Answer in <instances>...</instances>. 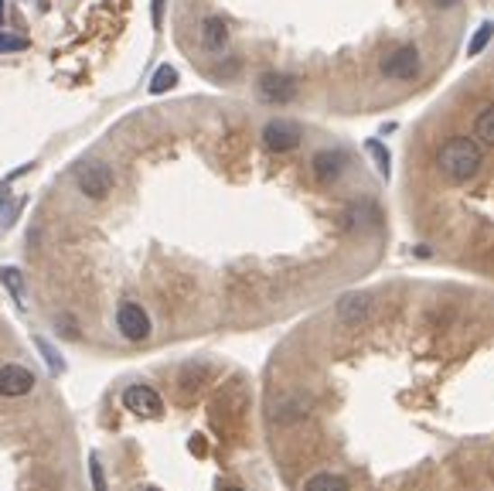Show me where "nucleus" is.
<instances>
[{
	"mask_svg": "<svg viewBox=\"0 0 494 491\" xmlns=\"http://www.w3.org/2000/svg\"><path fill=\"white\" fill-rule=\"evenodd\" d=\"M491 38H494V21H484V24H480L474 34H471V42H467V55H471V59H474V55H480L484 48L491 45Z\"/></svg>",
	"mask_w": 494,
	"mask_h": 491,
	"instance_id": "a211bd4d",
	"label": "nucleus"
},
{
	"mask_svg": "<svg viewBox=\"0 0 494 491\" xmlns=\"http://www.w3.org/2000/svg\"><path fill=\"white\" fill-rule=\"evenodd\" d=\"M218 491H246V488H239V485H222Z\"/></svg>",
	"mask_w": 494,
	"mask_h": 491,
	"instance_id": "393cba45",
	"label": "nucleus"
},
{
	"mask_svg": "<svg viewBox=\"0 0 494 491\" xmlns=\"http://www.w3.org/2000/svg\"><path fill=\"white\" fill-rule=\"evenodd\" d=\"M205 379V366H188L181 368V389H195Z\"/></svg>",
	"mask_w": 494,
	"mask_h": 491,
	"instance_id": "4be33fe9",
	"label": "nucleus"
},
{
	"mask_svg": "<svg viewBox=\"0 0 494 491\" xmlns=\"http://www.w3.org/2000/svg\"><path fill=\"white\" fill-rule=\"evenodd\" d=\"M365 151L371 153V161L379 164V174H382V181H389L392 178V153H389V147L382 144V140H365Z\"/></svg>",
	"mask_w": 494,
	"mask_h": 491,
	"instance_id": "ddd939ff",
	"label": "nucleus"
},
{
	"mask_svg": "<svg viewBox=\"0 0 494 491\" xmlns=\"http://www.w3.org/2000/svg\"><path fill=\"white\" fill-rule=\"evenodd\" d=\"M116 328H120V335L126 341H147L151 338V318L133 301H124V304L116 307Z\"/></svg>",
	"mask_w": 494,
	"mask_h": 491,
	"instance_id": "20e7f679",
	"label": "nucleus"
},
{
	"mask_svg": "<svg viewBox=\"0 0 494 491\" xmlns=\"http://www.w3.org/2000/svg\"><path fill=\"white\" fill-rule=\"evenodd\" d=\"M76 184L86 199L103 201L109 191H113V171H109L106 164H86V168H78Z\"/></svg>",
	"mask_w": 494,
	"mask_h": 491,
	"instance_id": "0eeeda50",
	"label": "nucleus"
},
{
	"mask_svg": "<svg viewBox=\"0 0 494 491\" xmlns=\"http://www.w3.org/2000/svg\"><path fill=\"white\" fill-rule=\"evenodd\" d=\"M89 477H93V491H106V475H103L99 454H89Z\"/></svg>",
	"mask_w": 494,
	"mask_h": 491,
	"instance_id": "412c9836",
	"label": "nucleus"
},
{
	"mask_svg": "<svg viewBox=\"0 0 494 491\" xmlns=\"http://www.w3.org/2000/svg\"><path fill=\"white\" fill-rule=\"evenodd\" d=\"M34 345H38V352H41V358H45L48 366H51V372H55V375H62V372H65V362H62V355L55 352V345H48V341H45L41 335L34 338Z\"/></svg>",
	"mask_w": 494,
	"mask_h": 491,
	"instance_id": "6ab92c4d",
	"label": "nucleus"
},
{
	"mask_svg": "<svg viewBox=\"0 0 494 491\" xmlns=\"http://www.w3.org/2000/svg\"><path fill=\"white\" fill-rule=\"evenodd\" d=\"M143 491H160V488H143Z\"/></svg>",
	"mask_w": 494,
	"mask_h": 491,
	"instance_id": "bb28decb",
	"label": "nucleus"
},
{
	"mask_svg": "<svg viewBox=\"0 0 494 491\" xmlns=\"http://www.w3.org/2000/svg\"><path fill=\"white\" fill-rule=\"evenodd\" d=\"M433 11H453V7H461V0H426Z\"/></svg>",
	"mask_w": 494,
	"mask_h": 491,
	"instance_id": "b1692460",
	"label": "nucleus"
},
{
	"mask_svg": "<svg viewBox=\"0 0 494 491\" xmlns=\"http://www.w3.org/2000/svg\"><path fill=\"white\" fill-rule=\"evenodd\" d=\"M352 164V157L348 151H341V147H327V151H317L314 153V161H310V171H314V178L321 184H334L348 171Z\"/></svg>",
	"mask_w": 494,
	"mask_h": 491,
	"instance_id": "423d86ee",
	"label": "nucleus"
},
{
	"mask_svg": "<svg viewBox=\"0 0 494 491\" xmlns=\"http://www.w3.org/2000/svg\"><path fill=\"white\" fill-rule=\"evenodd\" d=\"M382 76L392 79V82H413L423 72V51L416 45H399L392 48L386 59L379 61Z\"/></svg>",
	"mask_w": 494,
	"mask_h": 491,
	"instance_id": "f03ea898",
	"label": "nucleus"
},
{
	"mask_svg": "<svg viewBox=\"0 0 494 491\" xmlns=\"http://www.w3.org/2000/svg\"><path fill=\"white\" fill-rule=\"evenodd\" d=\"M379 222V205L371 199H358L348 205V212H344V226L348 229H355V226H365V222Z\"/></svg>",
	"mask_w": 494,
	"mask_h": 491,
	"instance_id": "f8f14e48",
	"label": "nucleus"
},
{
	"mask_svg": "<svg viewBox=\"0 0 494 491\" xmlns=\"http://www.w3.org/2000/svg\"><path fill=\"white\" fill-rule=\"evenodd\" d=\"M178 86V69L174 65H157V72L151 76V92L160 96V92H170Z\"/></svg>",
	"mask_w": 494,
	"mask_h": 491,
	"instance_id": "f3484780",
	"label": "nucleus"
},
{
	"mask_svg": "<svg viewBox=\"0 0 494 491\" xmlns=\"http://www.w3.org/2000/svg\"><path fill=\"white\" fill-rule=\"evenodd\" d=\"M164 7H168V0H151V21H154V28L164 24Z\"/></svg>",
	"mask_w": 494,
	"mask_h": 491,
	"instance_id": "5701e85b",
	"label": "nucleus"
},
{
	"mask_svg": "<svg viewBox=\"0 0 494 491\" xmlns=\"http://www.w3.org/2000/svg\"><path fill=\"white\" fill-rule=\"evenodd\" d=\"M28 48V38H21V34H7V31H0V55H11V51H24Z\"/></svg>",
	"mask_w": 494,
	"mask_h": 491,
	"instance_id": "aec40b11",
	"label": "nucleus"
},
{
	"mask_svg": "<svg viewBox=\"0 0 494 491\" xmlns=\"http://www.w3.org/2000/svg\"><path fill=\"white\" fill-rule=\"evenodd\" d=\"M34 372L28 366H4L0 368V396H7V399H17V396H28L34 389Z\"/></svg>",
	"mask_w": 494,
	"mask_h": 491,
	"instance_id": "1a4fd4ad",
	"label": "nucleus"
},
{
	"mask_svg": "<svg viewBox=\"0 0 494 491\" xmlns=\"http://www.w3.org/2000/svg\"><path fill=\"white\" fill-rule=\"evenodd\" d=\"M124 406L137 416H160L164 413V399L151 385H130L124 389Z\"/></svg>",
	"mask_w": 494,
	"mask_h": 491,
	"instance_id": "6e6552de",
	"label": "nucleus"
},
{
	"mask_svg": "<svg viewBox=\"0 0 494 491\" xmlns=\"http://www.w3.org/2000/svg\"><path fill=\"white\" fill-rule=\"evenodd\" d=\"M304 130L294 120H270L263 126V147L270 153H290L300 147Z\"/></svg>",
	"mask_w": 494,
	"mask_h": 491,
	"instance_id": "7ed1b4c3",
	"label": "nucleus"
},
{
	"mask_svg": "<svg viewBox=\"0 0 494 491\" xmlns=\"http://www.w3.org/2000/svg\"><path fill=\"white\" fill-rule=\"evenodd\" d=\"M304 491H352V485L344 481L341 475H331V471H325V475H314L304 485Z\"/></svg>",
	"mask_w": 494,
	"mask_h": 491,
	"instance_id": "4468645a",
	"label": "nucleus"
},
{
	"mask_svg": "<svg viewBox=\"0 0 494 491\" xmlns=\"http://www.w3.org/2000/svg\"><path fill=\"white\" fill-rule=\"evenodd\" d=\"M229 45V24L218 14H208L201 21V48L205 51H222Z\"/></svg>",
	"mask_w": 494,
	"mask_h": 491,
	"instance_id": "9b49d317",
	"label": "nucleus"
},
{
	"mask_svg": "<svg viewBox=\"0 0 494 491\" xmlns=\"http://www.w3.org/2000/svg\"><path fill=\"white\" fill-rule=\"evenodd\" d=\"M433 161H436V171H440L447 181L463 184L480 171L484 151H480V144L474 137H450L436 147V157H433Z\"/></svg>",
	"mask_w": 494,
	"mask_h": 491,
	"instance_id": "f257e3e1",
	"label": "nucleus"
},
{
	"mask_svg": "<svg viewBox=\"0 0 494 491\" xmlns=\"http://www.w3.org/2000/svg\"><path fill=\"white\" fill-rule=\"evenodd\" d=\"M0 24H4V0H0Z\"/></svg>",
	"mask_w": 494,
	"mask_h": 491,
	"instance_id": "a878e982",
	"label": "nucleus"
},
{
	"mask_svg": "<svg viewBox=\"0 0 494 491\" xmlns=\"http://www.w3.org/2000/svg\"><path fill=\"white\" fill-rule=\"evenodd\" d=\"M256 96L263 103H273V107H283L297 96V79L287 76V72H263L260 82H256Z\"/></svg>",
	"mask_w": 494,
	"mask_h": 491,
	"instance_id": "39448f33",
	"label": "nucleus"
},
{
	"mask_svg": "<svg viewBox=\"0 0 494 491\" xmlns=\"http://www.w3.org/2000/svg\"><path fill=\"white\" fill-rule=\"evenodd\" d=\"M474 140H478L480 147H494V107H488L474 120Z\"/></svg>",
	"mask_w": 494,
	"mask_h": 491,
	"instance_id": "2eb2a0df",
	"label": "nucleus"
},
{
	"mask_svg": "<svg viewBox=\"0 0 494 491\" xmlns=\"http://www.w3.org/2000/svg\"><path fill=\"white\" fill-rule=\"evenodd\" d=\"M334 314H338V321L344 324V328H358V324L369 321L371 297L369 293H344L338 301V307H334Z\"/></svg>",
	"mask_w": 494,
	"mask_h": 491,
	"instance_id": "9d476101",
	"label": "nucleus"
},
{
	"mask_svg": "<svg viewBox=\"0 0 494 491\" xmlns=\"http://www.w3.org/2000/svg\"><path fill=\"white\" fill-rule=\"evenodd\" d=\"M0 283L7 287V293L14 297L17 307L24 304V276H21V270H14V266H4V270H0Z\"/></svg>",
	"mask_w": 494,
	"mask_h": 491,
	"instance_id": "dca6fc26",
	"label": "nucleus"
}]
</instances>
